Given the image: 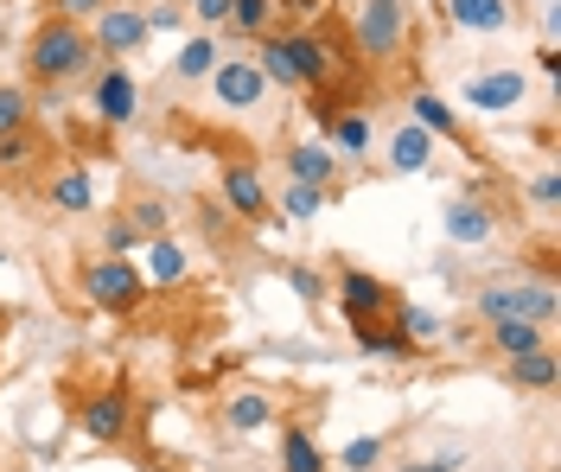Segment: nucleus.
<instances>
[{"label": "nucleus", "mask_w": 561, "mask_h": 472, "mask_svg": "<svg viewBox=\"0 0 561 472\" xmlns=\"http://www.w3.org/2000/svg\"><path fill=\"white\" fill-rule=\"evenodd\" d=\"M524 96H529L524 65H491V71L466 77V110H479V115H511V110H524Z\"/></svg>", "instance_id": "obj_11"}, {"label": "nucleus", "mask_w": 561, "mask_h": 472, "mask_svg": "<svg viewBox=\"0 0 561 472\" xmlns=\"http://www.w3.org/2000/svg\"><path fill=\"white\" fill-rule=\"evenodd\" d=\"M45 205H51V211H65V218L96 211V173H90L83 160H65V166L45 180Z\"/></svg>", "instance_id": "obj_18"}, {"label": "nucleus", "mask_w": 561, "mask_h": 472, "mask_svg": "<svg viewBox=\"0 0 561 472\" xmlns=\"http://www.w3.org/2000/svg\"><path fill=\"white\" fill-rule=\"evenodd\" d=\"M96 255H140V237H135V223L122 218V211H115V218L103 223V250Z\"/></svg>", "instance_id": "obj_37"}, {"label": "nucleus", "mask_w": 561, "mask_h": 472, "mask_svg": "<svg viewBox=\"0 0 561 472\" xmlns=\"http://www.w3.org/2000/svg\"><path fill=\"white\" fill-rule=\"evenodd\" d=\"M90 45H96V58H103V65L135 58L140 45H147V20H140V7H128V0H108L103 13L90 20Z\"/></svg>", "instance_id": "obj_9"}, {"label": "nucleus", "mask_w": 561, "mask_h": 472, "mask_svg": "<svg viewBox=\"0 0 561 472\" xmlns=\"http://www.w3.org/2000/svg\"><path fill=\"white\" fill-rule=\"evenodd\" d=\"M210 96H217V110H230V115L262 110L268 103V77L255 65V51H224L217 71H210Z\"/></svg>", "instance_id": "obj_7"}, {"label": "nucleus", "mask_w": 561, "mask_h": 472, "mask_svg": "<svg viewBox=\"0 0 561 472\" xmlns=\"http://www.w3.org/2000/svg\"><path fill=\"white\" fill-rule=\"evenodd\" d=\"M122 218L135 223L140 243H153V237H173V198H167V192H135V198L122 205Z\"/></svg>", "instance_id": "obj_25"}, {"label": "nucleus", "mask_w": 561, "mask_h": 472, "mask_svg": "<svg viewBox=\"0 0 561 472\" xmlns=\"http://www.w3.org/2000/svg\"><path fill=\"white\" fill-rule=\"evenodd\" d=\"M38 153H45V141H38V128H20V135H0V173H33Z\"/></svg>", "instance_id": "obj_32"}, {"label": "nucleus", "mask_w": 561, "mask_h": 472, "mask_svg": "<svg viewBox=\"0 0 561 472\" xmlns=\"http://www.w3.org/2000/svg\"><path fill=\"white\" fill-rule=\"evenodd\" d=\"M485 345L511 364V358H524V352H542V345H549V326H536V320H491Z\"/></svg>", "instance_id": "obj_24"}, {"label": "nucleus", "mask_w": 561, "mask_h": 472, "mask_svg": "<svg viewBox=\"0 0 561 472\" xmlns=\"http://www.w3.org/2000/svg\"><path fill=\"white\" fill-rule=\"evenodd\" d=\"M20 128H33V83L0 77V135H20Z\"/></svg>", "instance_id": "obj_31"}, {"label": "nucleus", "mask_w": 561, "mask_h": 472, "mask_svg": "<svg viewBox=\"0 0 561 472\" xmlns=\"http://www.w3.org/2000/svg\"><path fill=\"white\" fill-rule=\"evenodd\" d=\"M409 122H415V128H427L434 141H447V147H459V153H466V122L454 115V103H447V96H434V90H409Z\"/></svg>", "instance_id": "obj_21"}, {"label": "nucleus", "mask_w": 561, "mask_h": 472, "mask_svg": "<svg viewBox=\"0 0 561 472\" xmlns=\"http://www.w3.org/2000/svg\"><path fill=\"white\" fill-rule=\"evenodd\" d=\"M409 26H415V13H409V0H357V13H351V58H370V65H396L402 51H409Z\"/></svg>", "instance_id": "obj_4"}, {"label": "nucleus", "mask_w": 561, "mask_h": 472, "mask_svg": "<svg viewBox=\"0 0 561 472\" xmlns=\"http://www.w3.org/2000/svg\"><path fill=\"white\" fill-rule=\"evenodd\" d=\"M140 20H147V38L179 33V26H185V13H179L173 0H160V7H140Z\"/></svg>", "instance_id": "obj_39"}, {"label": "nucleus", "mask_w": 561, "mask_h": 472, "mask_svg": "<svg viewBox=\"0 0 561 472\" xmlns=\"http://www.w3.org/2000/svg\"><path fill=\"white\" fill-rule=\"evenodd\" d=\"M90 110L103 128H135L140 122V83L128 65H103V71L90 77Z\"/></svg>", "instance_id": "obj_10"}, {"label": "nucleus", "mask_w": 561, "mask_h": 472, "mask_svg": "<svg viewBox=\"0 0 561 472\" xmlns=\"http://www.w3.org/2000/svg\"><path fill=\"white\" fill-rule=\"evenodd\" d=\"M504 377H511V390H524V396H549L561 383V358L556 345H542V352H524V358L504 364Z\"/></svg>", "instance_id": "obj_23"}, {"label": "nucleus", "mask_w": 561, "mask_h": 472, "mask_svg": "<svg viewBox=\"0 0 561 472\" xmlns=\"http://www.w3.org/2000/svg\"><path fill=\"white\" fill-rule=\"evenodd\" d=\"M0 268H13V255H0Z\"/></svg>", "instance_id": "obj_45"}, {"label": "nucleus", "mask_w": 561, "mask_h": 472, "mask_svg": "<svg viewBox=\"0 0 561 472\" xmlns=\"http://www.w3.org/2000/svg\"><path fill=\"white\" fill-rule=\"evenodd\" d=\"M217 422H224L230 435H262V428L280 422V396L275 390H237V396H224Z\"/></svg>", "instance_id": "obj_19"}, {"label": "nucleus", "mask_w": 561, "mask_h": 472, "mask_svg": "<svg viewBox=\"0 0 561 472\" xmlns=\"http://www.w3.org/2000/svg\"><path fill=\"white\" fill-rule=\"evenodd\" d=\"M96 71H103V58L90 45V26L58 20V13H45L33 26V38H26V83L33 90H70V83H90Z\"/></svg>", "instance_id": "obj_2"}, {"label": "nucleus", "mask_w": 561, "mask_h": 472, "mask_svg": "<svg viewBox=\"0 0 561 472\" xmlns=\"http://www.w3.org/2000/svg\"><path fill=\"white\" fill-rule=\"evenodd\" d=\"M332 288H339L345 326H357V320H389V307H396V288H389L383 275H370V268H339Z\"/></svg>", "instance_id": "obj_12"}, {"label": "nucleus", "mask_w": 561, "mask_h": 472, "mask_svg": "<svg viewBox=\"0 0 561 472\" xmlns=\"http://www.w3.org/2000/svg\"><path fill=\"white\" fill-rule=\"evenodd\" d=\"M396 472H447V467H440V460H402Z\"/></svg>", "instance_id": "obj_44"}, {"label": "nucleus", "mask_w": 561, "mask_h": 472, "mask_svg": "<svg viewBox=\"0 0 561 472\" xmlns=\"http://www.w3.org/2000/svg\"><path fill=\"white\" fill-rule=\"evenodd\" d=\"M275 26V0H230V20H224V33L255 45V38Z\"/></svg>", "instance_id": "obj_30"}, {"label": "nucleus", "mask_w": 561, "mask_h": 472, "mask_svg": "<svg viewBox=\"0 0 561 472\" xmlns=\"http://www.w3.org/2000/svg\"><path fill=\"white\" fill-rule=\"evenodd\" d=\"M268 192H275V185L262 180V166H255L249 153H230V160L217 166V205L243 223V230H268V223H275Z\"/></svg>", "instance_id": "obj_6"}, {"label": "nucleus", "mask_w": 561, "mask_h": 472, "mask_svg": "<svg viewBox=\"0 0 561 472\" xmlns=\"http://www.w3.org/2000/svg\"><path fill=\"white\" fill-rule=\"evenodd\" d=\"M325 198L332 192H319V185H280V192H268V205H275V223H313L325 218Z\"/></svg>", "instance_id": "obj_27"}, {"label": "nucleus", "mask_w": 561, "mask_h": 472, "mask_svg": "<svg viewBox=\"0 0 561 472\" xmlns=\"http://www.w3.org/2000/svg\"><path fill=\"white\" fill-rule=\"evenodd\" d=\"M255 65L268 77V90H339V77L351 71V45L332 26H268L249 45Z\"/></svg>", "instance_id": "obj_1"}, {"label": "nucleus", "mask_w": 561, "mask_h": 472, "mask_svg": "<svg viewBox=\"0 0 561 472\" xmlns=\"http://www.w3.org/2000/svg\"><path fill=\"white\" fill-rule=\"evenodd\" d=\"M185 20H198L205 33H217V26L230 20V0H192V7H185Z\"/></svg>", "instance_id": "obj_40"}, {"label": "nucleus", "mask_w": 561, "mask_h": 472, "mask_svg": "<svg viewBox=\"0 0 561 472\" xmlns=\"http://www.w3.org/2000/svg\"><path fill=\"white\" fill-rule=\"evenodd\" d=\"M77 288L108 320H128V313H140V300H147V281H140L135 255H90V262H77Z\"/></svg>", "instance_id": "obj_5"}, {"label": "nucleus", "mask_w": 561, "mask_h": 472, "mask_svg": "<svg viewBox=\"0 0 561 472\" xmlns=\"http://www.w3.org/2000/svg\"><path fill=\"white\" fill-rule=\"evenodd\" d=\"M383 453H389V440H383V435H357V440H345V453H339V472H377V467H383Z\"/></svg>", "instance_id": "obj_33"}, {"label": "nucleus", "mask_w": 561, "mask_h": 472, "mask_svg": "<svg viewBox=\"0 0 561 472\" xmlns=\"http://www.w3.org/2000/svg\"><path fill=\"white\" fill-rule=\"evenodd\" d=\"M217 58H224V45H217L210 33H192L185 45H179V58H173V83H210Z\"/></svg>", "instance_id": "obj_28"}, {"label": "nucleus", "mask_w": 561, "mask_h": 472, "mask_svg": "<svg viewBox=\"0 0 561 472\" xmlns=\"http://www.w3.org/2000/svg\"><path fill=\"white\" fill-rule=\"evenodd\" d=\"M173 7H192V0H173Z\"/></svg>", "instance_id": "obj_46"}, {"label": "nucleus", "mask_w": 561, "mask_h": 472, "mask_svg": "<svg viewBox=\"0 0 561 472\" xmlns=\"http://www.w3.org/2000/svg\"><path fill=\"white\" fill-rule=\"evenodd\" d=\"M280 472H332V460H325V447L313 440V428H300V422H287L280 428Z\"/></svg>", "instance_id": "obj_26"}, {"label": "nucleus", "mask_w": 561, "mask_h": 472, "mask_svg": "<svg viewBox=\"0 0 561 472\" xmlns=\"http://www.w3.org/2000/svg\"><path fill=\"white\" fill-rule=\"evenodd\" d=\"M536 71H542V77H556V71H561V51H556V38H549V45L536 51Z\"/></svg>", "instance_id": "obj_43"}, {"label": "nucleus", "mask_w": 561, "mask_h": 472, "mask_svg": "<svg viewBox=\"0 0 561 472\" xmlns=\"http://www.w3.org/2000/svg\"><path fill=\"white\" fill-rule=\"evenodd\" d=\"M325 147H332V160H339V166H351V160H370V147H377V122H370V110L345 103V110L325 122Z\"/></svg>", "instance_id": "obj_15"}, {"label": "nucleus", "mask_w": 561, "mask_h": 472, "mask_svg": "<svg viewBox=\"0 0 561 472\" xmlns=\"http://www.w3.org/2000/svg\"><path fill=\"white\" fill-rule=\"evenodd\" d=\"M440 13H447V26H454V33L497 38V33H511L517 0H440Z\"/></svg>", "instance_id": "obj_14"}, {"label": "nucleus", "mask_w": 561, "mask_h": 472, "mask_svg": "<svg viewBox=\"0 0 561 472\" xmlns=\"http://www.w3.org/2000/svg\"><path fill=\"white\" fill-rule=\"evenodd\" d=\"M345 332H351V345H357V352H370V358H389V364H409V358H415V352L389 332V320H357V326H345Z\"/></svg>", "instance_id": "obj_29"}, {"label": "nucleus", "mask_w": 561, "mask_h": 472, "mask_svg": "<svg viewBox=\"0 0 561 472\" xmlns=\"http://www.w3.org/2000/svg\"><path fill=\"white\" fill-rule=\"evenodd\" d=\"M472 320L491 326V320H536V326H556L561 320V293L549 275H529V268H497L472 288Z\"/></svg>", "instance_id": "obj_3"}, {"label": "nucleus", "mask_w": 561, "mask_h": 472, "mask_svg": "<svg viewBox=\"0 0 561 472\" xmlns=\"http://www.w3.org/2000/svg\"><path fill=\"white\" fill-rule=\"evenodd\" d=\"M280 275H287V288L300 293V300H313V307H319V300H325V275H319L313 262H287Z\"/></svg>", "instance_id": "obj_36"}, {"label": "nucleus", "mask_w": 561, "mask_h": 472, "mask_svg": "<svg viewBox=\"0 0 561 472\" xmlns=\"http://www.w3.org/2000/svg\"><path fill=\"white\" fill-rule=\"evenodd\" d=\"M434 135H427V128H415V122H402V128H389V141H383V166L389 173H402V180H409V173H427V166H434Z\"/></svg>", "instance_id": "obj_20"}, {"label": "nucleus", "mask_w": 561, "mask_h": 472, "mask_svg": "<svg viewBox=\"0 0 561 472\" xmlns=\"http://www.w3.org/2000/svg\"><path fill=\"white\" fill-rule=\"evenodd\" d=\"M135 262H140V281H147V288H160V293L185 288V275H192V255H185L179 237H153V243H140Z\"/></svg>", "instance_id": "obj_16"}, {"label": "nucleus", "mask_w": 561, "mask_h": 472, "mask_svg": "<svg viewBox=\"0 0 561 472\" xmlns=\"http://www.w3.org/2000/svg\"><path fill=\"white\" fill-rule=\"evenodd\" d=\"M77 428H83V440H96V447H128L135 440V402H128V390H90V396L77 402Z\"/></svg>", "instance_id": "obj_8"}, {"label": "nucleus", "mask_w": 561, "mask_h": 472, "mask_svg": "<svg viewBox=\"0 0 561 472\" xmlns=\"http://www.w3.org/2000/svg\"><path fill=\"white\" fill-rule=\"evenodd\" d=\"M524 192H529V205H536L542 218H556V205H561V173H556V166H542V173L524 185Z\"/></svg>", "instance_id": "obj_35"}, {"label": "nucleus", "mask_w": 561, "mask_h": 472, "mask_svg": "<svg viewBox=\"0 0 561 472\" xmlns=\"http://www.w3.org/2000/svg\"><path fill=\"white\" fill-rule=\"evenodd\" d=\"M325 0H275V20L280 26H319Z\"/></svg>", "instance_id": "obj_38"}, {"label": "nucleus", "mask_w": 561, "mask_h": 472, "mask_svg": "<svg viewBox=\"0 0 561 472\" xmlns=\"http://www.w3.org/2000/svg\"><path fill=\"white\" fill-rule=\"evenodd\" d=\"M103 7H108V0H51V13H58V20H77V26H90Z\"/></svg>", "instance_id": "obj_41"}, {"label": "nucleus", "mask_w": 561, "mask_h": 472, "mask_svg": "<svg viewBox=\"0 0 561 472\" xmlns=\"http://www.w3.org/2000/svg\"><path fill=\"white\" fill-rule=\"evenodd\" d=\"M237 230H243V223L230 218V211H224V205H198V237H205L210 250H230V243H237Z\"/></svg>", "instance_id": "obj_34"}, {"label": "nucleus", "mask_w": 561, "mask_h": 472, "mask_svg": "<svg viewBox=\"0 0 561 472\" xmlns=\"http://www.w3.org/2000/svg\"><path fill=\"white\" fill-rule=\"evenodd\" d=\"M440 338H454V345L472 352V345H479V320H454V326H440Z\"/></svg>", "instance_id": "obj_42"}, {"label": "nucleus", "mask_w": 561, "mask_h": 472, "mask_svg": "<svg viewBox=\"0 0 561 472\" xmlns=\"http://www.w3.org/2000/svg\"><path fill=\"white\" fill-rule=\"evenodd\" d=\"M440 326H447V320H440L434 307H415V300H402V293H396V307H389V332H396L409 352H427V345H440Z\"/></svg>", "instance_id": "obj_22"}, {"label": "nucleus", "mask_w": 561, "mask_h": 472, "mask_svg": "<svg viewBox=\"0 0 561 472\" xmlns=\"http://www.w3.org/2000/svg\"><path fill=\"white\" fill-rule=\"evenodd\" d=\"M440 230H447V243H454V250H485L491 237H497V211H491V198L466 192V198H454V205H447Z\"/></svg>", "instance_id": "obj_13"}, {"label": "nucleus", "mask_w": 561, "mask_h": 472, "mask_svg": "<svg viewBox=\"0 0 561 472\" xmlns=\"http://www.w3.org/2000/svg\"><path fill=\"white\" fill-rule=\"evenodd\" d=\"M280 173H287L294 185H319V192H332L345 166L332 160V147L325 141H287L280 147Z\"/></svg>", "instance_id": "obj_17"}]
</instances>
